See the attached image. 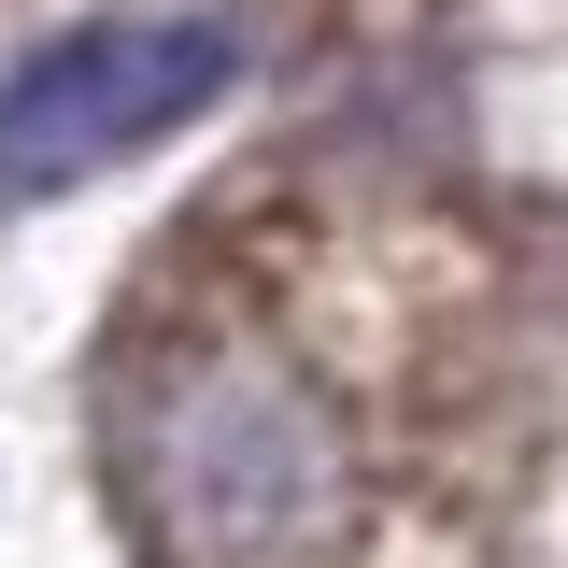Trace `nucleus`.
Returning a JSON list of instances; mask_svg holds the SVG:
<instances>
[{
	"label": "nucleus",
	"instance_id": "obj_1",
	"mask_svg": "<svg viewBox=\"0 0 568 568\" xmlns=\"http://www.w3.org/2000/svg\"><path fill=\"white\" fill-rule=\"evenodd\" d=\"M227 29L213 14H114L71 29L0 85V200H58L85 171H114L142 142H171L200 100H227Z\"/></svg>",
	"mask_w": 568,
	"mask_h": 568
},
{
	"label": "nucleus",
	"instance_id": "obj_2",
	"mask_svg": "<svg viewBox=\"0 0 568 568\" xmlns=\"http://www.w3.org/2000/svg\"><path fill=\"white\" fill-rule=\"evenodd\" d=\"M185 526L213 555H298L342 526V469L327 426L298 413L284 384H213L185 413Z\"/></svg>",
	"mask_w": 568,
	"mask_h": 568
}]
</instances>
